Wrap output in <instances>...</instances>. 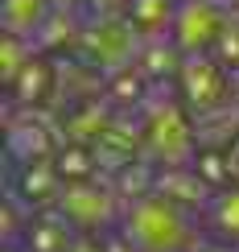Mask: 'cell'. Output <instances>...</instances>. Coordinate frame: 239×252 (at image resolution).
<instances>
[{
    "label": "cell",
    "mask_w": 239,
    "mask_h": 252,
    "mask_svg": "<svg viewBox=\"0 0 239 252\" xmlns=\"http://www.w3.org/2000/svg\"><path fill=\"white\" fill-rule=\"evenodd\" d=\"M58 211H62V219H70L75 227L91 232V227L107 223V219L116 215V194L103 190V186H95L91 178H87V182H66V190L58 194Z\"/></svg>",
    "instance_id": "4"
},
{
    "label": "cell",
    "mask_w": 239,
    "mask_h": 252,
    "mask_svg": "<svg viewBox=\"0 0 239 252\" xmlns=\"http://www.w3.org/2000/svg\"><path fill=\"white\" fill-rule=\"evenodd\" d=\"M182 99L194 116H206V112H219L231 103V70L223 62H211V58H198L190 54L182 62Z\"/></svg>",
    "instance_id": "3"
},
{
    "label": "cell",
    "mask_w": 239,
    "mask_h": 252,
    "mask_svg": "<svg viewBox=\"0 0 239 252\" xmlns=\"http://www.w3.org/2000/svg\"><path fill=\"white\" fill-rule=\"evenodd\" d=\"M227 25H231V13L219 8V0H186L173 13V46L182 54H206L219 46Z\"/></svg>",
    "instance_id": "2"
},
{
    "label": "cell",
    "mask_w": 239,
    "mask_h": 252,
    "mask_svg": "<svg viewBox=\"0 0 239 252\" xmlns=\"http://www.w3.org/2000/svg\"><path fill=\"white\" fill-rule=\"evenodd\" d=\"M211 215H214V227H219V232H223L227 240H239V186L214 190Z\"/></svg>",
    "instance_id": "5"
},
{
    "label": "cell",
    "mask_w": 239,
    "mask_h": 252,
    "mask_svg": "<svg viewBox=\"0 0 239 252\" xmlns=\"http://www.w3.org/2000/svg\"><path fill=\"white\" fill-rule=\"evenodd\" d=\"M124 240L136 252H190V219H186L182 203L149 190L144 198H132L124 211Z\"/></svg>",
    "instance_id": "1"
}]
</instances>
